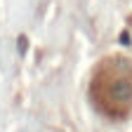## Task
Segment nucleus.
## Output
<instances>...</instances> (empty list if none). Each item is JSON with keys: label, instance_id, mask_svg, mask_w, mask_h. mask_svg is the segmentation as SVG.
<instances>
[{"label": "nucleus", "instance_id": "obj_1", "mask_svg": "<svg viewBox=\"0 0 132 132\" xmlns=\"http://www.w3.org/2000/svg\"><path fill=\"white\" fill-rule=\"evenodd\" d=\"M92 97L109 116H125L132 106V61L106 59L92 80Z\"/></svg>", "mask_w": 132, "mask_h": 132}]
</instances>
